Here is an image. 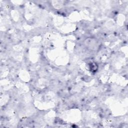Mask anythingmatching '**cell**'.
Masks as SVG:
<instances>
[{"instance_id": "cell-1", "label": "cell", "mask_w": 128, "mask_h": 128, "mask_svg": "<svg viewBox=\"0 0 128 128\" xmlns=\"http://www.w3.org/2000/svg\"><path fill=\"white\" fill-rule=\"evenodd\" d=\"M85 44L90 50H96L100 46V43L97 40L94 38H88L86 40Z\"/></svg>"}]
</instances>
